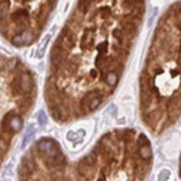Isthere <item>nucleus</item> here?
<instances>
[{
	"instance_id": "1",
	"label": "nucleus",
	"mask_w": 181,
	"mask_h": 181,
	"mask_svg": "<svg viewBox=\"0 0 181 181\" xmlns=\"http://www.w3.org/2000/svg\"><path fill=\"white\" fill-rule=\"evenodd\" d=\"M142 118L151 130L161 133L180 118V3L172 17L164 16L141 78Z\"/></svg>"
},
{
	"instance_id": "2",
	"label": "nucleus",
	"mask_w": 181,
	"mask_h": 181,
	"mask_svg": "<svg viewBox=\"0 0 181 181\" xmlns=\"http://www.w3.org/2000/svg\"><path fill=\"white\" fill-rule=\"evenodd\" d=\"M93 3H94V0H78L77 10H78V12H85L88 7H92Z\"/></svg>"
},
{
	"instance_id": "3",
	"label": "nucleus",
	"mask_w": 181,
	"mask_h": 181,
	"mask_svg": "<svg viewBox=\"0 0 181 181\" xmlns=\"http://www.w3.org/2000/svg\"><path fill=\"white\" fill-rule=\"evenodd\" d=\"M49 39H51V36L48 35L47 38H45V39L42 41V45H41V48H39V49H38V52H36V58H41V57L43 55V51H45V48H47V45H48Z\"/></svg>"
},
{
	"instance_id": "4",
	"label": "nucleus",
	"mask_w": 181,
	"mask_h": 181,
	"mask_svg": "<svg viewBox=\"0 0 181 181\" xmlns=\"http://www.w3.org/2000/svg\"><path fill=\"white\" fill-rule=\"evenodd\" d=\"M33 132H35V126H33V125H29V129H28L25 138H23V142H22V145H23V146H26V144H28V141L31 139V136L33 135Z\"/></svg>"
},
{
	"instance_id": "5",
	"label": "nucleus",
	"mask_w": 181,
	"mask_h": 181,
	"mask_svg": "<svg viewBox=\"0 0 181 181\" xmlns=\"http://www.w3.org/2000/svg\"><path fill=\"white\" fill-rule=\"evenodd\" d=\"M38 122L41 125H45L47 123V115H45V112H39V115H38Z\"/></svg>"
}]
</instances>
